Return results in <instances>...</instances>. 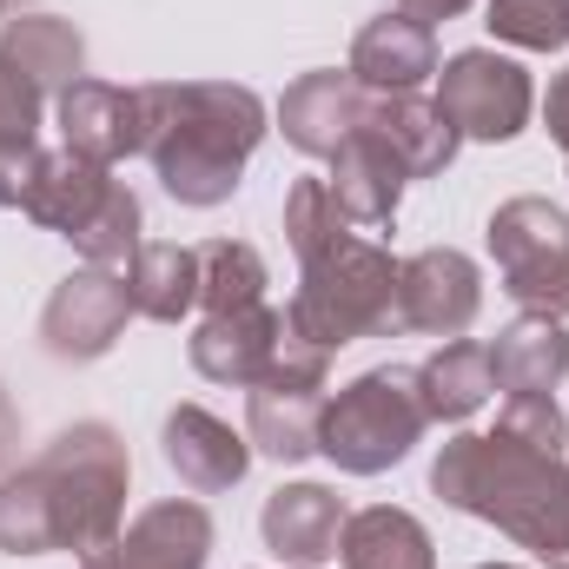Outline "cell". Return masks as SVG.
I'll return each instance as SVG.
<instances>
[{
  "mask_svg": "<svg viewBox=\"0 0 569 569\" xmlns=\"http://www.w3.org/2000/svg\"><path fill=\"white\" fill-rule=\"evenodd\" d=\"M120 179H113V166H93V159H80V152H40V166H33V186H27V199H20V212L33 219V226H47V232H60L67 246L93 226V212L107 206V192H113Z\"/></svg>",
  "mask_w": 569,
  "mask_h": 569,
  "instance_id": "obj_17",
  "label": "cell"
},
{
  "mask_svg": "<svg viewBox=\"0 0 569 569\" xmlns=\"http://www.w3.org/2000/svg\"><path fill=\"white\" fill-rule=\"evenodd\" d=\"M365 113H371V93H365L351 73H338V67L298 73V80L284 87V100H279L284 140L298 146L305 159H331L338 146L365 127Z\"/></svg>",
  "mask_w": 569,
  "mask_h": 569,
  "instance_id": "obj_15",
  "label": "cell"
},
{
  "mask_svg": "<svg viewBox=\"0 0 569 569\" xmlns=\"http://www.w3.org/2000/svg\"><path fill=\"white\" fill-rule=\"evenodd\" d=\"M345 73L365 87V93H418L430 73H437V33H430L425 20H411V13H378V20H365L358 27V40H351V60H345Z\"/></svg>",
  "mask_w": 569,
  "mask_h": 569,
  "instance_id": "obj_16",
  "label": "cell"
},
{
  "mask_svg": "<svg viewBox=\"0 0 569 569\" xmlns=\"http://www.w3.org/2000/svg\"><path fill=\"white\" fill-rule=\"evenodd\" d=\"M418 385H425L430 425H463V418H477V411L497 398L490 345H477V338H443L425 365H418Z\"/></svg>",
  "mask_w": 569,
  "mask_h": 569,
  "instance_id": "obj_22",
  "label": "cell"
},
{
  "mask_svg": "<svg viewBox=\"0 0 569 569\" xmlns=\"http://www.w3.org/2000/svg\"><path fill=\"white\" fill-rule=\"evenodd\" d=\"M543 127H550V140L569 152V67L550 80V93H543Z\"/></svg>",
  "mask_w": 569,
  "mask_h": 569,
  "instance_id": "obj_31",
  "label": "cell"
},
{
  "mask_svg": "<svg viewBox=\"0 0 569 569\" xmlns=\"http://www.w3.org/2000/svg\"><path fill=\"white\" fill-rule=\"evenodd\" d=\"M325 371H331V351L284 338L279 365H272V371L252 385V398H246V437H252L259 457H279V463H305V457H318Z\"/></svg>",
  "mask_w": 569,
  "mask_h": 569,
  "instance_id": "obj_7",
  "label": "cell"
},
{
  "mask_svg": "<svg viewBox=\"0 0 569 569\" xmlns=\"http://www.w3.org/2000/svg\"><path fill=\"white\" fill-rule=\"evenodd\" d=\"M212 557V517L192 497H166L146 503L140 517L93 557H80V569H206Z\"/></svg>",
  "mask_w": 569,
  "mask_h": 569,
  "instance_id": "obj_11",
  "label": "cell"
},
{
  "mask_svg": "<svg viewBox=\"0 0 569 569\" xmlns=\"http://www.w3.org/2000/svg\"><path fill=\"white\" fill-rule=\"evenodd\" d=\"M13 7H20V0H0V13H13Z\"/></svg>",
  "mask_w": 569,
  "mask_h": 569,
  "instance_id": "obj_34",
  "label": "cell"
},
{
  "mask_svg": "<svg viewBox=\"0 0 569 569\" xmlns=\"http://www.w3.org/2000/svg\"><path fill=\"white\" fill-rule=\"evenodd\" d=\"M133 457L100 418L67 425L33 463L0 477V557H93L127 530Z\"/></svg>",
  "mask_w": 569,
  "mask_h": 569,
  "instance_id": "obj_1",
  "label": "cell"
},
{
  "mask_svg": "<svg viewBox=\"0 0 569 569\" xmlns=\"http://www.w3.org/2000/svg\"><path fill=\"white\" fill-rule=\"evenodd\" d=\"M159 443H166V470L192 497H219V490L246 483V470H252V437H239L226 418H212L206 405H172Z\"/></svg>",
  "mask_w": 569,
  "mask_h": 569,
  "instance_id": "obj_14",
  "label": "cell"
},
{
  "mask_svg": "<svg viewBox=\"0 0 569 569\" xmlns=\"http://www.w3.org/2000/svg\"><path fill=\"white\" fill-rule=\"evenodd\" d=\"M133 318V298H127V272H107V266H80L53 284L47 311H40V345L47 358L60 365H93L120 345Z\"/></svg>",
  "mask_w": 569,
  "mask_h": 569,
  "instance_id": "obj_9",
  "label": "cell"
},
{
  "mask_svg": "<svg viewBox=\"0 0 569 569\" xmlns=\"http://www.w3.org/2000/svg\"><path fill=\"white\" fill-rule=\"evenodd\" d=\"M497 430L530 443V450H550V457H569V418L557 405V391H523V398H503L497 411Z\"/></svg>",
  "mask_w": 569,
  "mask_h": 569,
  "instance_id": "obj_29",
  "label": "cell"
},
{
  "mask_svg": "<svg viewBox=\"0 0 569 569\" xmlns=\"http://www.w3.org/2000/svg\"><path fill=\"white\" fill-rule=\"evenodd\" d=\"M430 430V405L418 365H378L351 378L338 398H325L318 418V457H331L345 477H385L411 457V443Z\"/></svg>",
  "mask_w": 569,
  "mask_h": 569,
  "instance_id": "obj_5",
  "label": "cell"
},
{
  "mask_svg": "<svg viewBox=\"0 0 569 569\" xmlns=\"http://www.w3.org/2000/svg\"><path fill=\"white\" fill-rule=\"evenodd\" d=\"M345 497L325 490V483H279L266 497V517H259V537L279 563H325L338 557V537H345Z\"/></svg>",
  "mask_w": 569,
  "mask_h": 569,
  "instance_id": "obj_18",
  "label": "cell"
},
{
  "mask_svg": "<svg viewBox=\"0 0 569 569\" xmlns=\"http://www.w3.org/2000/svg\"><path fill=\"white\" fill-rule=\"evenodd\" d=\"M483 27L523 53H557L569 47V0H490Z\"/></svg>",
  "mask_w": 569,
  "mask_h": 569,
  "instance_id": "obj_28",
  "label": "cell"
},
{
  "mask_svg": "<svg viewBox=\"0 0 569 569\" xmlns=\"http://www.w3.org/2000/svg\"><path fill=\"white\" fill-rule=\"evenodd\" d=\"M490 365H497V391H503V398L557 391V385L569 378V331H563V318H537V311H523L517 325H503V331H497Z\"/></svg>",
  "mask_w": 569,
  "mask_h": 569,
  "instance_id": "obj_23",
  "label": "cell"
},
{
  "mask_svg": "<svg viewBox=\"0 0 569 569\" xmlns=\"http://www.w3.org/2000/svg\"><path fill=\"white\" fill-rule=\"evenodd\" d=\"M127 298H133V318H152V325H179L186 311H199V246L146 239L127 266Z\"/></svg>",
  "mask_w": 569,
  "mask_h": 569,
  "instance_id": "obj_25",
  "label": "cell"
},
{
  "mask_svg": "<svg viewBox=\"0 0 569 569\" xmlns=\"http://www.w3.org/2000/svg\"><path fill=\"white\" fill-rule=\"evenodd\" d=\"M483 311V272L457 246H425L398 259V331L463 338Z\"/></svg>",
  "mask_w": 569,
  "mask_h": 569,
  "instance_id": "obj_10",
  "label": "cell"
},
{
  "mask_svg": "<svg viewBox=\"0 0 569 569\" xmlns=\"http://www.w3.org/2000/svg\"><path fill=\"white\" fill-rule=\"evenodd\" d=\"M266 305V259L246 239H206L199 246V311H246Z\"/></svg>",
  "mask_w": 569,
  "mask_h": 569,
  "instance_id": "obj_26",
  "label": "cell"
},
{
  "mask_svg": "<svg viewBox=\"0 0 569 569\" xmlns=\"http://www.w3.org/2000/svg\"><path fill=\"white\" fill-rule=\"evenodd\" d=\"M279 569H318V563H279Z\"/></svg>",
  "mask_w": 569,
  "mask_h": 569,
  "instance_id": "obj_36",
  "label": "cell"
},
{
  "mask_svg": "<svg viewBox=\"0 0 569 569\" xmlns=\"http://www.w3.org/2000/svg\"><path fill=\"white\" fill-rule=\"evenodd\" d=\"M284 351V311L279 305H246V311H212L199 318V331L186 338V358L199 378L252 391Z\"/></svg>",
  "mask_w": 569,
  "mask_h": 569,
  "instance_id": "obj_12",
  "label": "cell"
},
{
  "mask_svg": "<svg viewBox=\"0 0 569 569\" xmlns=\"http://www.w3.org/2000/svg\"><path fill=\"white\" fill-rule=\"evenodd\" d=\"M53 113H60V140H67V152H80V159H93V166H120V159L146 152L140 87L73 80V87L53 100Z\"/></svg>",
  "mask_w": 569,
  "mask_h": 569,
  "instance_id": "obj_13",
  "label": "cell"
},
{
  "mask_svg": "<svg viewBox=\"0 0 569 569\" xmlns=\"http://www.w3.org/2000/svg\"><path fill=\"white\" fill-rule=\"evenodd\" d=\"M40 113H47V93L0 53V140H40Z\"/></svg>",
  "mask_w": 569,
  "mask_h": 569,
  "instance_id": "obj_30",
  "label": "cell"
},
{
  "mask_svg": "<svg viewBox=\"0 0 569 569\" xmlns=\"http://www.w3.org/2000/svg\"><path fill=\"white\" fill-rule=\"evenodd\" d=\"M331 199L351 226H391L398 219V199H405V166L391 159V146L378 140L371 127H358L351 140L331 152Z\"/></svg>",
  "mask_w": 569,
  "mask_h": 569,
  "instance_id": "obj_19",
  "label": "cell"
},
{
  "mask_svg": "<svg viewBox=\"0 0 569 569\" xmlns=\"http://www.w3.org/2000/svg\"><path fill=\"white\" fill-rule=\"evenodd\" d=\"M398 331V259L358 232L325 246L318 259L298 266V291L284 305V338L345 351L358 338Z\"/></svg>",
  "mask_w": 569,
  "mask_h": 569,
  "instance_id": "obj_4",
  "label": "cell"
},
{
  "mask_svg": "<svg viewBox=\"0 0 569 569\" xmlns=\"http://www.w3.org/2000/svg\"><path fill=\"white\" fill-rule=\"evenodd\" d=\"M430 490L477 517L497 523L510 543L537 550L550 569H569V457L530 450L503 430H463L437 450L430 463Z\"/></svg>",
  "mask_w": 569,
  "mask_h": 569,
  "instance_id": "obj_3",
  "label": "cell"
},
{
  "mask_svg": "<svg viewBox=\"0 0 569 569\" xmlns=\"http://www.w3.org/2000/svg\"><path fill=\"white\" fill-rule=\"evenodd\" d=\"M365 127L391 146V159L405 166V179H437L457 159V146H463V133L443 120V107L437 100H418V93H385V100L371 93Z\"/></svg>",
  "mask_w": 569,
  "mask_h": 569,
  "instance_id": "obj_21",
  "label": "cell"
},
{
  "mask_svg": "<svg viewBox=\"0 0 569 569\" xmlns=\"http://www.w3.org/2000/svg\"><path fill=\"white\" fill-rule=\"evenodd\" d=\"M338 563L345 569H437V543H430V530L411 510L371 503V510H351L345 517Z\"/></svg>",
  "mask_w": 569,
  "mask_h": 569,
  "instance_id": "obj_24",
  "label": "cell"
},
{
  "mask_svg": "<svg viewBox=\"0 0 569 569\" xmlns=\"http://www.w3.org/2000/svg\"><path fill=\"white\" fill-rule=\"evenodd\" d=\"M345 232H351V219L338 212V199H331L325 179H298V186L284 192V246H291L298 266L318 259L325 246H338Z\"/></svg>",
  "mask_w": 569,
  "mask_h": 569,
  "instance_id": "obj_27",
  "label": "cell"
},
{
  "mask_svg": "<svg viewBox=\"0 0 569 569\" xmlns=\"http://www.w3.org/2000/svg\"><path fill=\"white\" fill-rule=\"evenodd\" d=\"M490 259L503 272V291L537 311V318H569V212L523 192L490 212Z\"/></svg>",
  "mask_w": 569,
  "mask_h": 569,
  "instance_id": "obj_6",
  "label": "cell"
},
{
  "mask_svg": "<svg viewBox=\"0 0 569 569\" xmlns=\"http://www.w3.org/2000/svg\"><path fill=\"white\" fill-rule=\"evenodd\" d=\"M477 569H517V563H477Z\"/></svg>",
  "mask_w": 569,
  "mask_h": 569,
  "instance_id": "obj_35",
  "label": "cell"
},
{
  "mask_svg": "<svg viewBox=\"0 0 569 569\" xmlns=\"http://www.w3.org/2000/svg\"><path fill=\"white\" fill-rule=\"evenodd\" d=\"M437 107L443 120L463 133V140H517L530 127V107H537V87L530 73L510 60V53H490V47H463L437 67Z\"/></svg>",
  "mask_w": 569,
  "mask_h": 569,
  "instance_id": "obj_8",
  "label": "cell"
},
{
  "mask_svg": "<svg viewBox=\"0 0 569 569\" xmlns=\"http://www.w3.org/2000/svg\"><path fill=\"white\" fill-rule=\"evenodd\" d=\"M0 53H7L47 100H60L73 80H87V40H80V27L60 20V13L13 7V13L0 20Z\"/></svg>",
  "mask_w": 569,
  "mask_h": 569,
  "instance_id": "obj_20",
  "label": "cell"
},
{
  "mask_svg": "<svg viewBox=\"0 0 569 569\" xmlns=\"http://www.w3.org/2000/svg\"><path fill=\"white\" fill-rule=\"evenodd\" d=\"M140 100L146 159L159 186L192 212L226 206L246 179V159L266 140V100L232 80H152Z\"/></svg>",
  "mask_w": 569,
  "mask_h": 569,
  "instance_id": "obj_2",
  "label": "cell"
},
{
  "mask_svg": "<svg viewBox=\"0 0 569 569\" xmlns=\"http://www.w3.org/2000/svg\"><path fill=\"white\" fill-rule=\"evenodd\" d=\"M398 13H411V20H425V27H437V20H457L470 0H391Z\"/></svg>",
  "mask_w": 569,
  "mask_h": 569,
  "instance_id": "obj_32",
  "label": "cell"
},
{
  "mask_svg": "<svg viewBox=\"0 0 569 569\" xmlns=\"http://www.w3.org/2000/svg\"><path fill=\"white\" fill-rule=\"evenodd\" d=\"M20 443V418H13V405H7V391H0V477H7V450Z\"/></svg>",
  "mask_w": 569,
  "mask_h": 569,
  "instance_id": "obj_33",
  "label": "cell"
}]
</instances>
